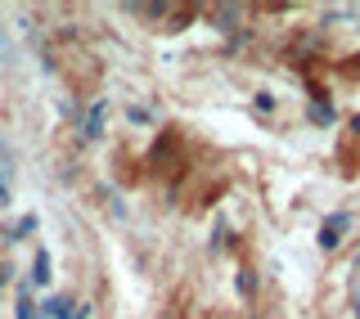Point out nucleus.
<instances>
[{
  "mask_svg": "<svg viewBox=\"0 0 360 319\" xmlns=\"http://www.w3.org/2000/svg\"><path fill=\"white\" fill-rule=\"evenodd\" d=\"M342 230H347V216H342V211H338V216H329V221L320 225V247H324V252L342 243Z\"/></svg>",
  "mask_w": 360,
  "mask_h": 319,
  "instance_id": "obj_1",
  "label": "nucleus"
},
{
  "mask_svg": "<svg viewBox=\"0 0 360 319\" xmlns=\"http://www.w3.org/2000/svg\"><path fill=\"white\" fill-rule=\"evenodd\" d=\"M82 135H86V140L104 135V104H95V108H90L86 117H82Z\"/></svg>",
  "mask_w": 360,
  "mask_h": 319,
  "instance_id": "obj_2",
  "label": "nucleus"
},
{
  "mask_svg": "<svg viewBox=\"0 0 360 319\" xmlns=\"http://www.w3.org/2000/svg\"><path fill=\"white\" fill-rule=\"evenodd\" d=\"M41 315L45 319H68V315H72V306H68V297H54V301H45Z\"/></svg>",
  "mask_w": 360,
  "mask_h": 319,
  "instance_id": "obj_3",
  "label": "nucleus"
},
{
  "mask_svg": "<svg viewBox=\"0 0 360 319\" xmlns=\"http://www.w3.org/2000/svg\"><path fill=\"white\" fill-rule=\"evenodd\" d=\"M14 319H41V306L32 301V297H18V311H14Z\"/></svg>",
  "mask_w": 360,
  "mask_h": 319,
  "instance_id": "obj_4",
  "label": "nucleus"
},
{
  "mask_svg": "<svg viewBox=\"0 0 360 319\" xmlns=\"http://www.w3.org/2000/svg\"><path fill=\"white\" fill-rule=\"evenodd\" d=\"M32 279H37V283H45V279H50V256H37V266H32Z\"/></svg>",
  "mask_w": 360,
  "mask_h": 319,
  "instance_id": "obj_5",
  "label": "nucleus"
},
{
  "mask_svg": "<svg viewBox=\"0 0 360 319\" xmlns=\"http://www.w3.org/2000/svg\"><path fill=\"white\" fill-rule=\"evenodd\" d=\"M5 279H9V270H5V266H0V283H5Z\"/></svg>",
  "mask_w": 360,
  "mask_h": 319,
  "instance_id": "obj_6",
  "label": "nucleus"
}]
</instances>
